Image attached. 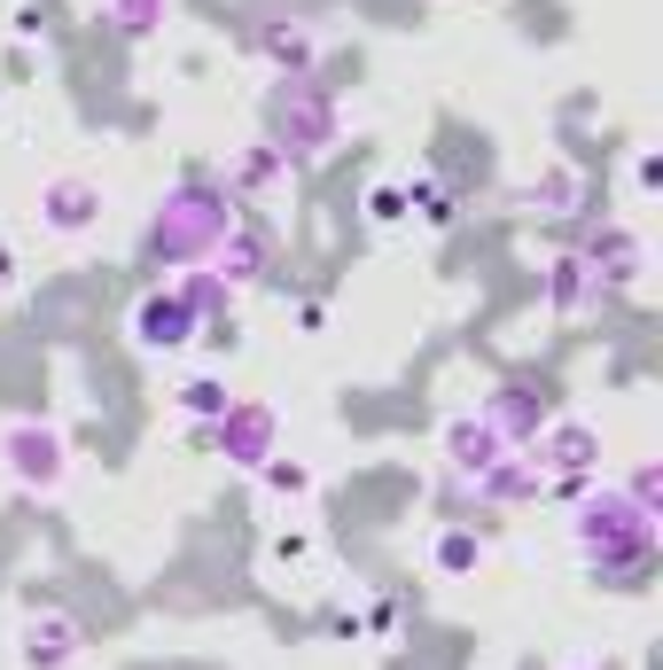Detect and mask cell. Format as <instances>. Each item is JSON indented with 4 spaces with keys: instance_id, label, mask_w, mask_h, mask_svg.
<instances>
[{
    "instance_id": "3",
    "label": "cell",
    "mask_w": 663,
    "mask_h": 670,
    "mask_svg": "<svg viewBox=\"0 0 663 670\" xmlns=\"http://www.w3.org/2000/svg\"><path fill=\"white\" fill-rule=\"evenodd\" d=\"M180 406H187V413H226V390H219V382H187Z\"/></svg>"
},
{
    "instance_id": "2",
    "label": "cell",
    "mask_w": 663,
    "mask_h": 670,
    "mask_svg": "<svg viewBox=\"0 0 663 670\" xmlns=\"http://www.w3.org/2000/svg\"><path fill=\"white\" fill-rule=\"evenodd\" d=\"M47 203H56V211H47V219H56V226H86V187H56V196H47Z\"/></svg>"
},
{
    "instance_id": "1",
    "label": "cell",
    "mask_w": 663,
    "mask_h": 670,
    "mask_svg": "<svg viewBox=\"0 0 663 670\" xmlns=\"http://www.w3.org/2000/svg\"><path fill=\"white\" fill-rule=\"evenodd\" d=\"M180 327H187L180 305H149V312H140V344H180Z\"/></svg>"
}]
</instances>
